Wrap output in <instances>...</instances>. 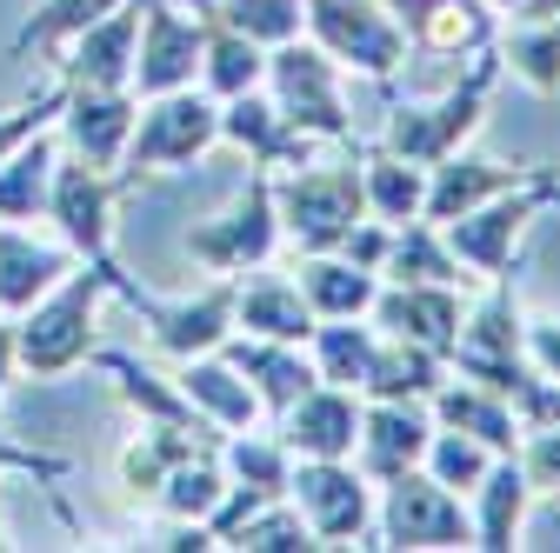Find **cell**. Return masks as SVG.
<instances>
[{
	"instance_id": "cell-35",
	"label": "cell",
	"mask_w": 560,
	"mask_h": 553,
	"mask_svg": "<svg viewBox=\"0 0 560 553\" xmlns=\"http://www.w3.org/2000/svg\"><path fill=\"white\" fill-rule=\"evenodd\" d=\"M374 348H381V327H374L368 314H361V320H320V327L307 333L314 374H320L327 387H354V393H361V380H368Z\"/></svg>"
},
{
	"instance_id": "cell-38",
	"label": "cell",
	"mask_w": 560,
	"mask_h": 553,
	"mask_svg": "<svg viewBox=\"0 0 560 553\" xmlns=\"http://www.w3.org/2000/svg\"><path fill=\"white\" fill-rule=\"evenodd\" d=\"M221 546H234V553H320V540H314V527L301 520V507L280 494V501H260Z\"/></svg>"
},
{
	"instance_id": "cell-15",
	"label": "cell",
	"mask_w": 560,
	"mask_h": 553,
	"mask_svg": "<svg viewBox=\"0 0 560 553\" xmlns=\"http://www.w3.org/2000/svg\"><path fill=\"white\" fill-rule=\"evenodd\" d=\"M133 307H140V320H148L154 348H161L167 361L214 354L221 340L234 333V281H214V287H200V294H187V301H154V294H140Z\"/></svg>"
},
{
	"instance_id": "cell-16",
	"label": "cell",
	"mask_w": 560,
	"mask_h": 553,
	"mask_svg": "<svg viewBox=\"0 0 560 553\" xmlns=\"http://www.w3.org/2000/svg\"><path fill=\"white\" fill-rule=\"evenodd\" d=\"M434 440V413L428 400H361V440H354V467L374 480H394L407 467H420Z\"/></svg>"
},
{
	"instance_id": "cell-47",
	"label": "cell",
	"mask_w": 560,
	"mask_h": 553,
	"mask_svg": "<svg viewBox=\"0 0 560 553\" xmlns=\"http://www.w3.org/2000/svg\"><path fill=\"white\" fill-rule=\"evenodd\" d=\"M8 546H14V540H8V527H0V553H8Z\"/></svg>"
},
{
	"instance_id": "cell-46",
	"label": "cell",
	"mask_w": 560,
	"mask_h": 553,
	"mask_svg": "<svg viewBox=\"0 0 560 553\" xmlns=\"http://www.w3.org/2000/svg\"><path fill=\"white\" fill-rule=\"evenodd\" d=\"M487 8H494V14H514V8H521V0H487Z\"/></svg>"
},
{
	"instance_id": "cell-43",
	"label": "cell",
	"mask_w": 560,
	"mask_h": 553,
	"mask_svg": "<svg viewBox=\"0 0 560 553\" xmlns=\"http://www.w3.org/2000/svg\"><path fill=\"white\" fill-rule=\"evenodd\" d=\"M514 460H521V473H527L534 494H560V421L553 427H527Z\"/></svg>"
},
{
	"instance_id": "cell-19",
	"label": "cell",
	"mask_w": 560,
	"mask_h": 553,
	"mask_svg": "<svg viewBox=\"0 0 560 553\" xmlns=\"http://www.w3.org/2000/svg\"><path fill=\"white\" fill-rule=\"evenodd\" d=\"M133 40H140V8L120 0L114 14H101L94 27H81L74 40L60 47L54 74L67 87H127L133 81Z\"/></svg>"
},
{
	"instance_id": "cell-31",
	"label": "cell",
	"mask_w": 560,
	"mask_h": 553,
	"mask_svg": "<svg viewBox=\"0 0 560 553\" xmlns=\"http://www.w3.org/2000/svg\"><path fill=\"white\" fill-rule=\"evenodd\" d=\"M54 161H60V133L54 127H40L34 141H21L8 161H0V221H40L47 214Z\"/></svg>"
},
{
	"instance_id": "cell-1",
	"label": "cell",
	"mask_w": 560,
	"mask_h": 553,
	"mask_svg": "<svg viewBox=\"0 0 560 553\" xmlns=\"http://www.w3.org/2000/svg\"><path fill=\"white\" fill-rule=\"evenodd\" d=\"M107 294L140 301L148 287H133L120 260H107V267H94V260L67 267L60 281L14 320V367L34 374V380H60V374H74L81 361H94V307Z\"/></svg>"
},
{
	"instance_id": "cell-39",
	"label": "cell",
	"mask_w": 560,
	"mask_h": 553,
	"mask_svg": "<svg viewBox=\"0 0 560 553\" xmlns=\"http://www.w3.org/2000/svg\"><path fill=\"white\" fill-rule=\"evenodd\" d=\"M114 8H120V0H40V8L21 21V34H14V54H27V47L60 54L81 27H94V21H101V14H114Z\"/></svg>"
},
{
	"instance_id": "cell-11",
	"label": "cell",
	"mask_w": 560,
	"mask_h": 553,
	"mask_svg": "<svg viewBox=\"0 0 560 553\" xmlns=\"http://www.w3.org/2000/svg\"><path fill=\"white\" fill-rule=\"evenodd\" d=\"M140 8V40H133V94L154 101V94H174V87H194L200 74V27L207 14H180L174 0H133Z\"/></svg>"
},
{
	"instance_id": "cell-6",
	"label": "cell",
	"mask_w": 560,
	"mask_h": 553,
	"mask_svg": "<svg viewBox=\"0 0 560 553\" xmlns=\"http://www.w3.org/2000/svg\"><path fill=\"white\" fill-rule=\"evenodd\" d=\"M374 546H400V553H454L474 546V520L467 501L428 467H407L394 480H381V501H374Z\"/></svg>"
},
{
	"instance_id": "cell-40",
	"label": "cell",
	"mask_w": 560,
	"mask_h": 553,
	"mask_svg": "<svg viewBox=\"0 0 560 553\" xmlns=\"http://www.w3.org/2000/svg\"><path fill=\"white\" fill-rule=\"evenodd\" d=\"M200 14L228 21L234 34H247V40H260V47H280V40H294V34H301L307 0H207Z\"/></svg>"
},
{
	"instance_id": "cell-33",
	"label": "cell",
	"mask_w": 560,
	"mask_h": 553,
	"mask_svg": "<svg viewBox=\"0 0 560 553\" xmlns=\"http://www.w3.org/2000/svg\"><path fill=\"white\" fill-rule=\"evenodd\" d=\"M361 187H368V214L400 227V221H420V207H428V167H413L387 148H368L361 154Z\"/></svg>"
},
{
	"instance_id": "cell-14",
	"label": "cell",
	"mask_w": 560,
	"mask_h": 553,
	"mask_svg": "<svg viewBox=\"0 0 560 553\" xmlns=\"http://www.w3.org/2000/svg\"><path fill=\"white\" fill-rule=\"evenodd\" d=\"M133 114H140V94L133 87H67L54 133H60V148L81 154L88 167H120L127 133H133Z\"/></svg>"
},
{
	"instance_id": "cell-25",
	"label": "cell",
	"mask_w": 560,
	"mask_h": 553,
	"mask_svg": "<svg viewBox=\"0 0 560 553\" xmlns=\"http://www.w3.org/2000/svg\"><path fill=\"white\" fill-rule=\"evenodd\" d=\"M74 267V247H47V240H34L21 221H0V314L8 320H21L60 273Z\"/></svg>"
},
{
	"instance_id": "cell-10",
	"label": "cell",
	"mask_w": 560,
	"mask_h": 553,
	"mask_svg": "<svg viewBox=\"0 0 560 553\" xmlns=\"http://www.w3.org/2000/svg\"><path fill=\"white\" fill-rule=\"evenodd\" d=\"M288 501L301 507L320 546H374V480L354 460H294Z\"/></svg>"
},
{
	"instance_id": "cell-34",
	"label": "cell",
	"mask_w": 560,
	"mask_h": 553,
	"mask_svg": "<svg viewBox=\"0 0 560 553\" xmlns=\"http://www.w3.org/2000/svg\"><path fill=\"white\" fill-rule=\"evenodd\" d=\"M460 260H454V247H447V234L434 227V221H400L394 234H387V260H381V281H447V287H460Z\"/></svg>"
},
{
	"instance_id": "cell-17",
	"label": "cell",
	"mask_w": 560,
	"mask_h": 553,
	"mask_svg": "<svg viewBox=\"0 0 560 553\" xmlns=\"http://www.w3.org/2000/svg\"><path fill=\"white\" fill-rule=\"evenodd\" d=\"M280 440L294 460H354L361 440V393L354 387H307L288 413H280Z\"/></svg>"
},
{
	"instance_id": "cell-28",
	"label": "cell",
	"mask_w": 560,
	"mask_h": 553,
	"mask_svg": "<svg viewBox=\"0 0 560 553\" xmlns=\"http://www.w3.org/2000/svg\"><path fill=\"white\" fill-rule=\"evenodd\" d=\"M94 361H101V374H114V393L140 413V421L214 427V421H200V413H194V400L180 393V380H174V374H154L148 361H133V354H120V348H94Z\"/></svg>"
},
{
	"instance_id": "cell-36",
	"label": "cell",
	"mask_w": 560,
	"mask_h": 553,
	"mask_svg": "<svg viewBox=\"0 0 560 553\" xmlns=\"http://www.w3.org/2000/svg\"><path fill=\"white\" fill-rule=\"evenodd\" d=\"M501 74L527 81L534 94H560V21H514L508 40H494Z\"/></svg>"
},
{
	"instance_id": "cell-7",
	"label": "cell",
	"mask_w": 560,
	"mask_h": 553,
	"mask_svg": "<svg viewBox=\"0 0 560 553\" xmlns=\"http://www.w3.org/2000/svg\"><path fill=\"white\" fill-rule=\"evenodd\" d=\"M301 34L340 60V74H361V81H394L407 67V34L387 14V0H307V21Z\"/></svg>"
},
{
	"instance_id": "cell-18",
	"label": "cell",
	"mask_w": 560,
	"mask_h": 553,
	"mask_svg": "<svg viewBox=\"0 0 560 553\" xmlns=\"http://www.w3.org/2000/svg\"><path fill=\"white\" fill-rule=\"evenodd\" d=\"M221 354L241 367V380L254 387V400H260V413H288L307 387H320V374H314V354L307 348H294V340H267V333H228L221 340Z\"/></svg>"
},
{
	"instance_id": "cell-8",
	"label": "cell",
	"mask_w": 560,
	"mask_h": 553,
	"mask_svg": "<svg viewBox=\"0 0 560 553\" xmlns=\"http://www.w3.org/2000/svg\"><path fill=\"white\" fill-rule=\"evenodd\" d=\"M273 254H280V214H273V174L267 167L247 174V193L228 214L187 227V260L207 267L214 281H241V273L267 267Z\"/></svg>"
},
{
	"instance_id": "cell-22",
	"label": "cell",
	"mask_w": 560,
	"mask_h": 553,
	"mask_svg": "<svg viewBox=\"0 0 560 553\" xmlns=\"http://www.w3.org/2000/svg\"><path fill=\"white\" fill-rule=\"evenodd\" d=\"M234 327H241V333H267V340H294V348H307V333H314L320 320H314V307L301 301L294 273H273V260H267V267H254V273H241V281H234Z\"/></svg>"
},
{
	"instance_id": "cell-20",
	"label": "cell",
	"mask_w": 560,
	"mask_h": 553,
	"mask_svg": "<svg viewBox=\"0 0 560 553\" xmlns=\"http://www.w3.org/2000/svg\"><path fill=\"white\" fill-rule=\"evenodd\" d=\"M428 413H434V427L474 434L487 454H521V434H527L521 413H514V400L494 393V387H480V380H467V374H447V380L434 387Z\"/></svg>"
},
{
	"instance_id": "cell-2",
	"label": "cell",
	"mask_w": 560,
	"mask_h": 553,
	"mask_svg": "<svg viewBox=\"0 0 560 553\" xmlns=\"http://www.w3.org/2000/svg\"><path fill=\"white\" fill-rule=\"evenodd\" d=\"M494 81H501V54L487 47V54H474V67H467L447 94L420 101V107L413 101L394 107L387 127H381V148L400 154V161H413V167H434V161L460 154L474 133H480V120H487V94H494Z\"/></svg>"
},
{
	"instance_id": "cell-37",
	"label": "cell",
	"mask_w": 560,
	"mask_h": 553,
	"mask_svg": "<svg viewBox=\"0 0 560 553\" xmlns=\"http://www.w3.org/2000/svg\"><path fill=\"white\" fill-rule=\"evenodd\" d=\"M221 467H228V480L260 487V494H288V480H294L288 440H280V434H254V427H241V434L221 440Z\"/></svg>"
},
{
	"instance_id": "cell-13",
	"label": "cell",
	"mask_w": 560,
	"mask_h": 553,
	"mask_svg": "<svg viewBox=\"0 0 560 553\" xmlns=\"http://www.w3.org/2000/svg\"><path fill=\"white\" fill-rule=\"evenodd\" d=\"M368 320L394 340H413L428 354H454L460 340V320H467V301L447 287V281H381Z\"/></svg>"
},
{
	"instance_id": "cell-27",
	"label": "cell",
	"mask_w": 560,
	"mask_h": 553,
	"mask_svg": "<svg viewBox=\"0 0 560 553\" xmlns=\"http://www.w3.org/2000/svg\"><path fill=\"white\" fill-rule=\"evenodd\" d=\"M180 393L194 400V413L200 421H214L221 434H241V427H254L260 421V400H254V387L241 380V367L214 348V354H194V361H180Z\"/></svg>"
},
{
	"instance_id": "cell-29",
	"label": "cell",
	"mask_w": 560,
	"mask_h": 553,
	"mask_svg": "<svg viewBox=\"0 0 560 553\" xmlns=\"http://www.w3.org/2000/svg\"><path fill=\"white\" fill-rule=\"evenodd\" d=\"M447 354H428L413 340H394L381 333V348L368 361V380H361V400H434V387L447 380Z\"/></svg>"
},
{
	"instance_id": "cell-21",
	"label": "cell",
	"mask_w": 560,
	"mask_h": 553,
	"mask_svg": "<svg viewBox=\"0 0 560 553\" xmlns=\"http://www.w3.org/2000/svg\"><path fill=\"white\" fill-rule=\"evenodd\" d=\"M221 141L228 148H241L254 167H294V161H307V133H294L288 120H280V107H273V94L267 87H247V94H234V101H221Z\"/></svg>"
},
{
	"instance_id": "cell-44",
	"label": "cell",
	"mask_w": 560,
	"mask_h": 553,
	"mask_svg": "<svg viewBox=\"0 0 560 553\" xmlns=\"http://www.w3.org/2000/svg\"><path fill=\"white\" fill-rule=\"evenodd\" d=\"M521 354L534 361V374L560 380V314H540V320H521Z\"/></svg>"
},
{
	"instance_id": "cell-9",
	"label": "cell",
	"mask_w": 560,
	"mask_h": 553,
	"mask_svg": "<svg viewBox=\"0 0 560 553\" xmlns=\"http://www.w3.org/2000/svg\"><path fill=\"white\" fill-rule=\"evenodd\" d=\"M127 187H140V180H133V174H114V167H88L81 154H60L40 221L60 227V240L74 247V260L107 267V260H114V207H120Z\"/></svg>"
},
{
	"instance_id": "cell-26",
	"label": "cell",
	"mask_w": 560,
	"mask_h": 553,
	"mask_svg": "<svg viewBox=\"0 0 560 553\" xmlns=\"http://www.w3.org/2000/svg\"><path fill=\"white\" fill-rule=\"evenodd\" d=\"M294 287L314 307V320H361L381 294V273L354 267L347 254H294Z\"/></svg>"
},
{
	"instance_id": "cell-5",
	"label": "cell",
	"mask_w": 560,
	"mask_h": 553,
	"mask_svg": "<svg viewBox=\"0 0 560 553\" xmlns=\"http://www.w3.org/2000/svg\"><path fill=\"white\" fill-rule=\"evenodd\" d=\"M207 148H221V101L207 87H174V94L140 101L120 174H133V180L140 174H174V167H194Z\"/></svg>"
},
{
	"instance_id": "cell-30",
	"label": "cell",
	"mask_w": 560,
	"mask_h": 553,
	"mask_svg": "<svg viewBox=\"0 0 560 553\" xmlns=\"http://www.w3.org/2000/svg\"><path fill=\"white\" fill-rule=\"evenodd\" d=\"M260 81H267V47H260V40H247V34H234L228 21L207 14V27H200V74H194V87H207L214 101H234V94H247V87H260Z\"/></svg>"
},
{
	"instance_id": "cell-41",
	"label": "cell",
	"mask_w": 560,
	"mask_h": 553,
	"mask_svg": "<svg viewBox=\"0 0 560 553\" xmlns=\"http://www.w3.org/2000/svg\"><path fill=\"white\" fill-rule=\"evenodd\" d=\"M420 467H428L441 487H454L460 501L480 487V473L494 467V454H487L474 434H454V427H434V440H428V454H420Z\"/></svg>"
},
{
	"instance_id": "cell-3",
	"label": "cell",
	"mask_w": 560,
	"mask_h": 553,
	"mask_svg": "<svg viewBox=\"0 0 560 553\" xmlns=\"http://www.w3.org/2000/svg\"><path fill=\"white\" fill-rule=\"evenodd\" d=\"M273 214H280V240L294 254H334L354 221L368 214V187L361 167L340 161V167H273Z\"/></svg>"
},
{
	"instance_id": "cell-4",
	"label": "cell",
	"mask_w": 560,
	"mask_h": 553,
	"mask_svg": "<svg viewBox=\"0 0 560 553\" xmlns=\"http://www.w3.org/2000/svg\"><path fill=\"white\" fill-rule=\"evenodd\" d=\"M294 133L307 141H354V114L340 94V60H327L307 34L267 47V81H260Z\"/></svg>"
},
{
	"instance_id": "cell-45",
	"label": "cell",
	"mask_w": 560,
	"mask_h": 553,
	"mask_svg": "<svg viewBox=\"0 0 560 553\" xmlns=\"http://www.w3.org/2000/svg\"><path fill=\"white\" fill-rule=\"evenodd\" d=\"M8 380H14V320L0 314V400H8Z\"/></svg>"
},
{
	"instance_id": "cell-12",
	"label": "cell",
	"mask_w": 560,
	"mask_h": 553,
	"mask_svg": "<svg viewBox=\"0 0 560 553\" xmlns=\"http://www.w3.org/2000/svg\"><path fill=\"white\" fill-rule=\"evenodd\" d=\"M387 14L407 34V54L434 60H474L501 40V14L487 0H387Z\"/></svg>"
},
{
	"instance_id": "cell-32",
	"label": "cell",
	"mask_w": 560,
	"mask_h": 553,
	"mask_svg": "<svg viewBox=\"0 0 560 553\" xmlns=\"http://www.w3.org/2000/svg\"><path fill=\"white\" fill-rule=\"evenodd\" d=\"M228 467H221V447H207V454H187V460H174L167 473H161V487H154V514H167V520H207L221 501H228Z\"/></svg>"
},
{
	"instance_id": "cell-23",
	"label": "cell",
	"mask_w": 560,
	"mask_h": 553,
	"mask_svg": "<svg viewBox=\"0 0 560 553\" xmlns=\"http://www.w3.org/2000/svg\"><path fill=\"white\" fill-rule=\"evenodd\" d=\"M527 507H534V487L514 454H494V467L480 473V487L467 494V520H474V546L480 553H514L521 533H527Z\"/></svg>"
},
{
	"instance_id": "cell-24",
	"label": "cell",
	"mask_w": 560,
	"mask_h": 553,
	"mask_svg": "<svg viewBox=\"0 0 560 553\" xmlns=\"http://www.w3.org/2000/svg\"><path fill=\"white\" fill-rule=\"evenodd\" d=\"M534 167H508V161H480V154H447V161H434L428 167V207H420V221H434V227H447V221H460L467 207H480V200H494V193H508V187H521Z\"/></svg>"
},
{
	"instance_id": "cell-42",
	"label": "cell",
	"mask_w": 560,
	"mask_h": 553,
	"mask_svg": "<svg viewBox=\"0 0 560 553\" xmlns=\"http://www.w3.org/2000/svg\"><path fill=\"white\" fill-rule=\"evenodd\" d=\"M60 101H67V81L54 74V81H47L34 101H21V107H8V114H0V161H8L21 141H34L40 127H54V120H60Z\"/></svg>"
}]
</instances>
